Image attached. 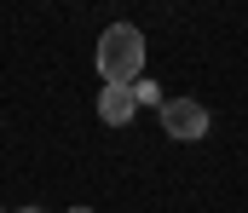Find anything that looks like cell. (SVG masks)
<instances>
[{
  "mask_svg": "<svg viewBox=\"0 0 248 213\" xmlns=\"http://www.w3.org/2000/svg\"><path fill=\"white\" fill-rule=\"evenodd\" d=\"M98 75H104V86H133L139 70H144V35L133 29V23H110L104 35H98Z\"/></svg>",
  "mask_w": 248,
  "mask_h": 213,
  "instance_id": "cell-1",
  "label": "cell"
},
{
  "mask_svg": "<svg viewBox=\"0 0 248 213\" xmlns=\"http://www.w3.org/2000/svg\"><path fill=\"white\" fill-rule=\"evenodd\" d=\"M162 133L179 139V144H196L208 133V110H202L196 98H168V104H162Z\"/></svg>",
  "mask_w": 248,
  "mask_h": 213,
  "instance_id": "cell-2",
  "label": "cell"
},
{
  "mask_svg": "<svg viewBox=\"0 0 248 213\" xmlns=\"http://www.w3.org/2000/svg\"><path fill=\"white\" fill-rule=\"evenodd\" d=\"M133 110H139V92H133V86H104V92H98V121H104V127H127Z\"/></svg>",
  "mask_w": 248,
  "mask_h": 213,
  "instance_id": "cell-3",
  "label": "cell"
},
{
  "mask_svg": "<svg viewBox=\"0 0 248 213\" xmlns=\"http://www.w3.org/2000/svg\"><path fill=\"white\" fill-rule=\"evenodd\" d=\"M17 213H41V208H17Z\"/></svg>",
  "mask_w": 248,
  "mask_h": 213,
  "instance_id": "cell-4",
  "label": "cell"
},
{
  "mask_svg": "<svg viewBox=\"0 0 248 213\" xmlns=\"http://www.w3.org/2000/svg\"><path fill=\"white\" fill-rule=\"evenodd\" d=\"M69 213H93V208H69Z\"/></svg>",
  "mask_w": 248,
  "mask_h": 213,
  "instance_id": "cell-5",
  "label": "cell"
}]
</instances>
